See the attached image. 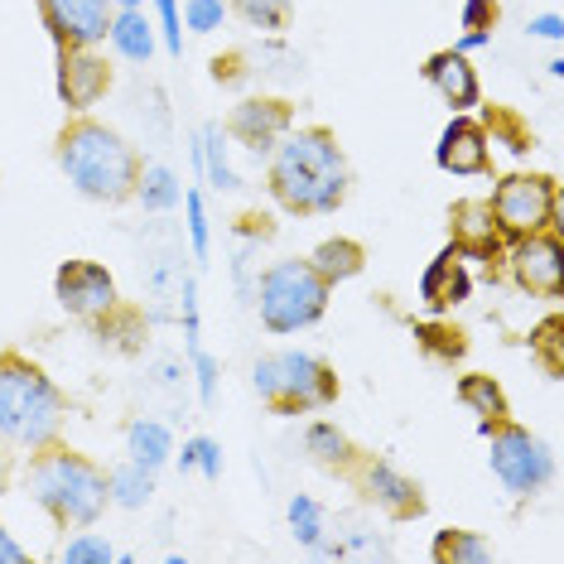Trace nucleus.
<instances>
[{"label":"nucleus","mask_w":564,"mask_h":564,"mask_svg":"<svg viewBox=\"0 0 564 564\" xmlns=\"http://www.w3.org/2000/svg\"><path fill=\"white\" fill-rule=\"evenodd\" d=\"M178 318H184V352L203 348V318H198V280L178 275Z\"/></svg>","instance_id":"nucleus-36"},{"label":"nucleus","mask_w":564,"mask_h":564,"mask_svg":"<svg viewBox=\"0 0 564 564\" xmlns=\"http://www.w3.org/2000/svg\"><path fill=\"white\" fill-rule=\"evenodd\" d=\"M531 362L541 367V377L560 381L564 377V318L545 314L541 324L531 328Z\"/></svg>","instance_id":"nucleus-30"},{"label":"nucleus","mask_w":564,"mask_h":564,"mask_svg":"<svg viewBox=\"0 0 564 564\" xmlns=\"http://www.w3.org/2000/svg\"><path fill=\"white\" fill-rule=\"evenodd\" d=\"M502 271L521 294L531 300H560L564 294V237L560 227H545V232L517 237L507 241Z\"/></svg>","instance_id":"nucleus-9"},{"label":"nucleus","mask_w":564,"mask_h":564,"mask_svg":"<svg viewBox=\"0 0 564 564\" xmlns=\"http://www.w3.org/2000/svg\"><path fill=\"white\" fill-rule=\"evenodd\" d=\"M140 328H145V314L131 310V304H117L111 314H101L93 333L101 343H111V348H121V352H131L135 348V338H140Z\"/></svg>","instance_id":"nucleus-35"},{"label":"nucleus","mask_w":564,"mask_h":564,"mask_svg":"<svg viewBox=\"0 0 564 564\" xmlns=\"http://www.w3.org/2000/svg\"><path fill=\"white\" fill-rule=\"evenodd\" d=\"M237 237H247V241H271L275 237V217L271 213H241L237 217Z\"/></svg>","instance_id":"nucleus-43"},{"label":"nucleus","mask_w":564,"mask_h":564,"mask_svg":"<svg viewBox=\"0 0 564 564\" xmlns=\"http://www.w3.org/2000/svg\"><path fill=\"white\" fill-rule=\"evenodd\" d=\"M24 560H30V550H24L15 535L6 531V521H0V564H24Z\"/></svg>","instance_id":"nucleus-45"},{"label":"nucleus","mask_w":564,"mask_h":564,"mask_svg":"<svg viewBox=\"0 0 564 564\" xmlns=\"http://www.w3.org/2000/svg\"><path fill=\"white\" fill-rule=\"evenodd\" d=\"M502 24V0H464V30H487Z\"/></svg>","instance_id":"nucleus-42"},{"label":"nucleus","mask_w":564,"mask_h":564,"mask_svg":"<svg viewBox=\"0 0 564 564\" xmlns=\"http://www.w3.org/2000/svg\"><path fill=\"white\" fill-rule=\"evenodd\" d=\"M492 217L497 232L507 241L545 232V227H560V178L555 174H535V170H517L502 174L492 184Z\"/></svg>","instance_id":"nucleus-7"},{"label":"nucleus","mask_w":564,"mask_h":564,"mask_svg":"<svg viewBox=\"0 0 564 564\" xmlns=\"http://www.w3.org/2000/svg\"><path fill=\"white\" fill-rule=\"evenodd\" d=\"M111 6H117V10H140L145 0H111Z\"/></svg>","instance_id":"nucleus-47"},{"label":"nucleus","mask_w":564,"mask_h":564,"mask_svg":"<svg viewBox=\"0 0 564 564\" xmlns=\"http://www.w3.org/2000/svg\"><path fill=\"white\" fill-rule=\"evenodd\" d=\"M54 560L58 564H111L117 560V545L101 531H93V525H78V531H68V541L54 550Z\"/></svg>","instance_id":"nucleus-31"},{"label":"nucleus","mask_w":564,"mask_h":564,"mask_svg":"<svg viewBox=\"0 0 564 564\" xmlns=\"http://www.w3.org/2000/svg\"><path fill=\"white\" fill-rule=\"evenodd\" d=\"M473 294V271L454 247H444L420 275V310L425 314H454L458 304H468Z\"/></svg>","instance_id":"nucleus-18"},{"label":"nucleus","mask_w":564,"mask_h":564,"mask_svg":"<svg viewBox=\"0 0 564 564\" xmlns=\"http://www.w3.org/2000/svg\"><path fill=\"white\" fill-rule=\"evenodd\" d=\"M188 444H194V473H203L208 482L223 478V444L208 440V434H194Z\"/></svg>","instance_id":"nucleus-41"},{"label":"nucleus","mask_w":564,"mask_h":564,"mask_svg":"<svg viewBox=\"0 0 564 564\" xmlns=\"http://www.w3.org/2000/svg\"><path fill=\"white\" fill-rule=\"evenodd\" d=\"M285 517H290V535H294V541H300L304 550H318V545L328 541L324 507H318L310 492H294V497H290V507H285Z\"/></svg>","instance_id":"nucleus-32"},{"label":"nucleus","mask_w":564,"mask_h":564,"mask_svg":"<svg viewBox=\"0 0 564 564\" xmlns=\"http://www.w3.org/2000/svg\"><path fill=\"white\" fill-rule=\"evenodd\" d=\"M155 6V30H160V44L170 48V54L178 58L184 54V20H178V0H150Z\"/></svg>","instance_id":"nucleus-38"},{"label":"nucleus","mask_w":564,"mask_h":564,"mask_svg":"<svg viewBox=\"0 0 564 564\" xmlns=\"http://www.w3.org/2000/svg\"><path fill=\"white\" fill-rule=\"evenodd\" d=\"M420 78H425L448 111H473L482 101V83H478V68L468 63V54L458 48H440L420 63Z\"/></svg>","instance_id":"nucleus-17"},{"label":"nucleus","mask_w":564,"mask_h":564,"mask_svg":"<svg viewBox=\"0 0 564 564\" xmlns=\"http://www.w3.org/2000/svg\"><path fill=\"white\" fill-rule=\"evenodd\" d=\"M343 478H352L357 492H362L381 517H391V521H420L425 517V492H420V482L405 478V473L395 464H387V458H367L362 454L348 473H343Z\"/></svg>","instance_id":"nucleus-11"},{"label":"nucleus","mask_w":564,"mask_h":564,"mask_svg":"<svg viewBox=\"0 0 564 564\" xmlns=\"http://www.w3.org/2000/svg\"><path fill=\"white\" fill-rule=\"evenodd\" d=\"M304 454H310L318 468H328V473H348L357 458H362L357 454V444L333 425V420H310V425H304Z\"/></svg>","instance_id":"nucleus-25"},{"label":"nucleus","mask_w":564,"mask_h":564,"mask_svg":"<svg viewBox=\"0 0 564 564\" xmlns=\"http://www.w3.org/2000/svg\"><path fill=\"white\" fill-rule=\"evenodd\" d=\"M304 261L318 271V280H328V285L338 290V285H348V280H357L367 271V247L357 237H324Z\"/></svg>","instance_id":"nucleus-20"},{"label":"nucleus","mask_w":564,"mask_h":564,"mask_svg":"<svg viewBox=\"0 0 564 564\" xmlns=\"http://www.w3.org/2000/svg\"><path fill=\"white\" fill-rule=\"evenodd\" d=\"M454 395L473 410V415H478V434H487L492 425H502V420L511 415V401H507L502 381H497L492 371H464V377H458V387H454Z\"/></svg>","instance_id":"nucleus-21"},{"label":"nucleus","mask_w":564,"mask_h":564,"mask_svg":"<svg viewBox=\"0 0 564 564\" xmlns=\"http://www.w3.org/2000/svg\"><path fill=\"white\" fill-rule=\"evenodd\" d=\"M54 160H58L63 178H68L83 198L107 203V208L131 203L140 164H145L131 140H126L121 131H111L107 121L87 117V111L63 121V131L54 140Z\"/></svg>","instance_id":"nucleus-2"},{"label":"nucleus","mask_w":564,"mask_h":564,"mask_svg":"<svg viewBox=\"0 0 564 564\" xmlns=\"http://www.w3.org/2000/svg\"><path fill=\"white\" fill-rule=\"evenodd\" d=\"M227 10H237L261 34H285L294 20V0H227Z\"/></svg>","instance_id":"nucleus-33"},{"label":"nucleus","mask_w":564,"mask_h":564,"mask_svg":"<svg viewBox=\"0 0 564 564\" xmlns=\"http://www.w3.org/2000/svg\"><path fill=\"white\" fill-rule=\"evenodd\" d=\"M208 78H213L217 87H237V83H247V78H251L247 54H241V48H227V54H217V58L208 63Z\"/></svg>","instance_id":"nucleus-39"},{"label":"nucleus","mask_w":564,"mask_h":564,"mask_svg":"<svg viewBox=\"0 0 564 564\" xmlns=\"http://www.w3.org/2000/svg\"><path fill=\"white\" fill-rule=\"evenodd\" d=\"M107 44L117 48L126 63H150L155 58V48H160V30L150 24L145 6L140 10H117V15H111V30H107Z\"/></svg>","instance_id":"nucleus-23"},{"label":"nucleus","mask_w":564,"mask_h":564,"mask_svg":"<svg viewBox=\"0 0 564 564\" xmlns=\"http://www.w3.org/2000/svg\"><path fill=\"white\" fill-rule=\"evenodd\" d=\"M525 34H531V40H560V34H564V20L555 15V10H545V15H535L531 24H525Z\"/></svg>","instance_id":"nucleus-44"},{"label":"nucleus","mask_w":564,"mask_h":564,"mask_svg":"<svg viewBox=\"0 0 564 564\" xmlns=\"http://www.w3.org/2000/svg\"><path fill=\"white\" fill-rule=\"evenodd\" d=\"M58 101L68 107V117L93 111L101 97L111 93V63L93 48H58V73H54Z\"/></svg>","instance_id":"nucleus-15"},{"label":"nucleus","mask_w":564,"mask_h":564,"mask_svg":"<svg viewBox=\"0 0 564 564\" xmlns=\"http://www.w3.org/2000/svg\"><path fill=\"white\" fill-rule=\"evenodd\" d=\"M184 237H188V256L194 261H208L213 256V217H208V203H203L198 188H188L184 198Z\"/></svg>","instance_id":"nucleus-34"},{"label":"nucleus","mask_w":564,"mask_h":564,"mask_svg":"<svg viewBox=\"0 0 564 564\" xmlns=\"http://www.w3.org/2000/svg\"><path fill=\"white\" fill-rule=\"evenodd\" d=\"M265 188L290 217H328L352 194V164L328 126H290L265 155Z\"/></svg>","instance_id":"nucleus-1"},{"label":"nucleus","mask_w":564,"mask_h":564,"mask_svg":"<svg viewBox=\"0 0 564 564\" xmlns=\"http://www.w3.org/2000/svg\"><path fill=\"white\" fill-rule=\"evenodd\" d=\"M68 425V395L48 371L20 348L0 352V444L34 454L63 440Z\"/></svg>","instance_id":"nucleus-4"},{"label":"nucleus","mask_w":564,"mask_h":564,"mask_svg":"<svg viewBox=\"0 0 564 564\" xmlns=\"http://www.w3.org/2000/svg\"><path fill=\"white\" fill-rule=\"evenodd\" d=\"M107 502L121 507V511H145L155 502V468L135 464V458L107 468Z\"/></svg>","instance_id":"nucleus-27"},{"label":"nucleus","mask_w":564,"mask_h":564,"mask_svg":"<svg viewBox=\"0 0 564 564\" xmlns=\"http://www.w3.org/2000/svg\"><path fill=\"white\" fill-rule=\"evenodd\" d=\"M251 391L275 415H314V410H328L338 401V371L318 352H265L251 367Z\"/></svg>","instance_id":"nucleus-5"},{"label":"nucleus","mask_w":564,"mask_h":564,"mask_svg":"<svg viewBox=\"0 0 564 564\" xmlns=\"http://www.w3.org/2000/svg\"><path fill=\"white\" fill-rule=\"evenodd\" d=\"M448 247L464 261H482L487 280H502V256H507V237L497 232V217L487 198H458L448 208Z\"/></svg>","instance_id":"nucleus-12"},{"label":"nucleus","mask_w":564,"mask_h":564,"mask_svg":"<svg viewBox=\"0 0 564 564\" xmlns=\"http://www.w3.org/2000/svg\"><path fill=\"white\" fill-rule=\"evenodd\" d=\"M198 164H203V184H213L217 194L241 188V178L232 170V135L223 131V121H208L198 131Z\"/></svg>","instance_id":"nucleus-24"},{"label":"nucleus","mask_w":564,"mask_h":564,"mask_svg":"<svg viewBox=\"0 0 564 564\" xmlns=\"http://www.w3.org/2000/svg\"><path fill=\"white\" fill-rule=\"evenodd\" d=\"M434 164L454 178L492 174V140H487L478 117H468V111H454V117H448V126L440 131V145H434Z\"/></svg>","instance_id":"nucleus-16"},{"label":"nucleus","mask_w":564,"mask_h":564,"mask_svg":"<svg viewBox=\"0 0 564 564\" xmlns=\"http://www.w3.org/2000/svg\"><path fill=\"white\" fill-rule=\"evenodd\" d=\"M178 20L194 34H213V30H223V20H227V0H184Z\"/></svg>","instance_id":"nucleus-37"},{"label":"nucleus","mask_w":564,"mask_h":564,"mask_svg":"<svg viewBox=\"0 0 564 564\" xmlns=\"http://www.w3.org/2000/svg\"><path fill=\"white\" fill-rule=\"evenodd\" d=\"M430 560L434 564H487L492 560V541L468 531V525H444L430 541Z\"/></svg>","instance_id":"nucleus-28"},{"label":"nucleus","mask_w":564,"mask_h":564,"mask_svg":"<svg viewBox=\"0 0 564 564\" xmlns=\"http://www.w3.org/2000/svg\"><path fill=\"white\" fill-rule=\"evenodd\" d=\"M54 300L68 318L97 324L101 314H111L121 304V290H117V275L101 261H63L54 271Z\"/></svg>","instance_id":"nucleus-10"},{"label":"nucleus","mask_w":564,"mask_h":564,"mask_svg":"<svg viewBox=\"0 0 564 564\" xmlns=\"http://www.w3.org/2000/svg\"><path fill=\"white\" fill-rule=\"evenodd\" d=\"M478 126L487 131V140L492 145H502L507 155H517V160H525V155H535L541 150V135H535V126L521 117L517 107H507V101H478Z\"/></svg>","instance_id":"nucleus-19"},{"label":"nucleus","mask_w":564,"mask_h":564,"mask_svg":"<svg viewBox=\"0 0 564 564\" xmlns=\"http://www.w3.org/2000/svg\"><path fill=\"white\" fill-rule=\"evenodd\" d=\"M487 44H492V34H487V30H464V40H458L454 48H458V54H473V48H487Z\"/></svg>","instance_id":"nucleus-46"},{"label":"nucleus","mask_w":564,"mask_h":564,"mask_svg":"<svg viewBox=\"0 0 564 564\" xmlns=\"http://www.w3.org/2000/svg\"><path fill=\"white\" fill-rule=\"evenodd\" d=\"M487 444H492V454H487V464H492V478L507 487L511 497H535L541 487L555 478V454H550V444L541 434H531L517 420H502V425H492L482 434Z\"/></svg>","instance_id":"nucleus-8"},{"label":"nucleus","mask_w":564,"mask_h":564,"mask_svg":"<svg viewBox=\"0 0 564 564\" xmlns=\"http://www.w3.org/2000/svg\"><path fill=\"white\" fill-rule=\"evenodd\" d=\"M410 333H415V348L440 367H458L468 357V333L454 324V314H425Z\"/></svg>","instance_id":"nucleus-22"},{"label":"nucleus","mask_w":564,"mask_h":564,"mask_svg":"<svg viewBox=\"0 0 564 564\" xmlns=\"http://www.w3.org/2000/svg\"><path fill=\"white\" fill-rule=\"evenodd\" d=\"M126 458H135V464H145V468L160 473L174 458V430L164 425V420L135 415L131 425H126Z\"/></svg>","instance_id":"nucleus-26"},{"label":"nucleus","mask_w":564,"mask_h":564,"mask_svg":"<svg viewBox=\"0 0 564 564\" xmlns=\"http://www.w3.org/2000/svg\"><path fill=\"white\" fill-rule=\"evenodd\" d=\"M256 300V314H261V328L275 333V338H290L300 328H314L318 318L328 314V300H333V285L318 280V271L300 256L290 261H275L265 265L261 280L251 290Z\"/></svg>","instance_id":"nucleus-6"},{"label":"nucleus","mask_w":564,"mask_h":564,"mask_svg":"<svg viewBox=\"0 0 564 564\" xmlns=\"http://www.w3.org/2000/svg\"><path fill=\"white\" fill-rule=\"evenodd\" d=\"M188 367H194V381H198V401L213 405L217 401V371H223V367H217V357L194 348V352H188Z\"/></svg>","instance_id":"nucleus-40"},{"label":"nucleus","mask_w":564,"mask_h":564,"mask_svg":"<svg viewBox=\"0 0 564 564\" xmlns=\"http://www.w3.org/2000/svg\"><path fill=\"white\" fill-rule=\"evenodd\" d=\"M34 6H40V20H44L54 48L107 44L111 15H117V6H111V0H34Z\"/></svg>","instance_id":"nucleus-13"},{"label":"nucleus","mask_w":564,"mask_h":564,"mask_svg":"<svg viewBox=\"0 0 564 564\" xmlns=\"http://www.w3.org/2000/svg\"><path fill=\"white\" fill-rule=\"evenodd\" d=\"M24 492L44 511L58 531H78V525H97L107 511V468L93 464L87 454L68 448L63 440L34 448L24 458Z\"/></svg>","instance_id":"nucleus-3"},{"label":"nucleus","mask_w":564,"mask_h":564,"mask_svg":"<svg viewBox=\"0 0 564 564\" xmlns=\"http://www.w3.org/2000/svg\"><path fill=\"white\" fill-rule=\"evenodd\" d=\"M145 213H170L178 208L184 188H178V174L170 164H140V178H135V194H131Z\"/></svg>","instance_id":"nucleus-29"},{"label":"nucleus","mask_w":564,"mask_h":564,"mask_svg":"<svg viewBox=\"0 0 564 564\" xmlns=\"http://www.w3.org/2000/svg\"><path fill=\"white\" fill-rule=\"evenodd\" d=\"M290 126H294V101H285V97H241L237 107L227 111L223 131L232 135L247 155L265 160L280 145V135H285Z\"/></svg>","instance_id":"nucleus-14"}]
</instances>
